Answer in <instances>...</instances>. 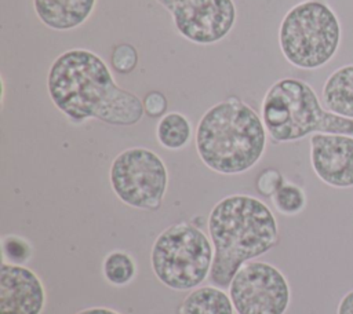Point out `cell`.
<instances>
[{"label":"cell","mask_w":353,"mask_h":314,"mask_svg":"<svg viewBox=\"0 0 353 314\" xmlns=\"http://www.w3.org/2000/svg\"><path fill=\"white\" fill-rule=\"evenodd\" d=\"M109 182L116 197L128 207L156 211L168 186V171L161 157L146 147L120 151L109 168Z\"/></svg>","instance_id":"7"},{"label":"cell","mask_w":353,"mask_h":314,"mask_svg":"<svg viewBox=\"0 0 353 314\" xmlns=\"http://www.w3.org/2000/svg\"><path fill=\"white\" fill-rule=\"evenodd\" d=\"M47 91L55 107L77 124L95 118L109 125L130 127L145 113L139 96L121 88L106 62L85 48L63 51L52 61Z\"/></svg>","instance_id":"1"},{"label":"cell","mask_w":353,"mask_h":314,"mask_svg":"<svg viewBox=\"0 0 353 314\" xmlns=\"http://www.w3.org/2000/svg\"><path fill=\"white\" fill-rule=\"evenodd\" d=\"M74 314H120L116 310L108 308V307H88L84 310H80Z\"/></svg>","instance_id":"22"},{"label":"cell","mask_w":353,"mask_h":314,"mask_svg":"<svg viewBox=\"0 0 353 314\" xmlns=\"http://www.w3.org/2000/svg\"><path fill=\"white\" fill-rule=\"evenodd\" d=\"M138 63V51L130 43H119L112 48L110 52V66L117 73L128 74Z\"/></svg>","instance_id":"18"},{"label":"cell","mask_w":353,"mask_h":314,"mask_svg":"<svg viewBox=\"0 0 353 314\" xmlns=\"http://www.w3.org/2000/svg\"><path fill=\"white\" fill-rule=\"evenodd\" d=\"M284 183L283 175L273 168H268L259 174L256 178V190L262 196L272 197Z\"/></svg>","instance_id":"19"},{"label":"cell","mask_w":353,"mask_h":314,"mask_svg":"<svg viewBox=\"0 0 353 314\" xmlns=\"http://www.w3.org/2000/svg\"><path fill=\"white\" fill-rule=\"evenodd\" d=\"M272 201L280 213L292 216L305 208L306 196L298 185L284 182L281 187L272 196Z\"/></svg>","instance_id":"17"},{"label":"cell","mask_w":353,"mask_h":314,"mask_svg":"<svg viewBox=\"0 0 353 314\" xmlns=\"http://www.w3.org/2000/svg\"><path fill=\"white\" fill-rule=\"evenodd\" d=\"M142 105L145 114H148L149 117H163L167 110V98L160 91H150L145 95Z\"/></svg>","instance_id":"20"},{"label":"cell","mask_w":353,"mask_h":314,"mask_svg":"<svg viewBox=\"0 0 353 314\" xmlns=\"http://www.w3.org/2000/svg\"><path fill=\"white\" fill-rule=\"evenodd\" d=\"M321 99L327 110L353 120V63L338 67L327 77Z\"/></svg>","instance_id":"13"},{"label":"cell","mask_w":353,"mask_h":314,"mask_svg":"<svg viewBox=\"0 0 353 314\" xmlns=\"http://www.w3.org/2000/svg\"><path fill=\"white\" fill-rule=\"evenodd\" d=\"M97 0H33L40 22L58 32H68L83 25L92 14Z\"/></svg>","instance_id":"12"},{"label":"cell","mask_w":353,"mask_h":314,"mask_svg":"<svg viewBox=\"0 0 353 314\" xmlns=\"http://www.w3.org/2000/svg\"><path fill=\"white\" fill-rule=\"evenodd\" d=\"M102 273L108 282L121 286L131 282L137 274V266L131 255L123 251L108 253L102 262Z\"/></svg>","instance_id":"16"},{"label":"cell","mask_w":353,"mask_h":314,"mask_svg":"<svg viewBox=\"0 0 353 314\" xmlns=\"http://www.w3.org/2000/svg\"><path fill=\"white\" fill-rule=\"evenodd\" d=\"M310 164L325 185L353 187V136L321 132L310 135Z\"/></svg>","instance_id":"10"},{"label":"cell","mask_w":353,"mask_h":314,"mask_svg":"<svg viewBox=\"0 0 353 314\" xmlns=\"http://www.w3.org/2000/svg\"><path fill=\"white\" fill-rule=\"evenodd\" d=\"M172 17L176 32L199 45L223 40L233 29L237 10L233 0H156Z\"/></svg>","instance_id":"9"},{"label":"cell","mask_w":353,"mask_h":314,"mask_svg":"<svg viewBox=\"0 0 353 314\" xmlns=\"http://www.w3.org/2000/svg\"><path fill=\"white\" fill-rule=\"evenodd\" d=\"M262 117L237 96L205 110L194 134L196 150L205 167L222 175L251 169L266 149Z\"/></svg>","instance_id":"3"},{"label":"cell","mask_w":353,"mask_h":314,"mask_svg":"<svg viewBox=\"0 0 353 314\" xmlns=\"http://www.w3.org/2000/svg\"><path fill=\"white\" fill-rule=\"evenodd\" d=\"M336 314H353V289L343 295L336 307Z\"/></svg>","instance_id":"21"},{"label":"cell","mask_w":353,"mask_h":314,"mask_svg":"<svg viewBox=\"0 0 353 314\" xmlns=\"http://www.w3.org/2000/svg\"><path fill=\"white\" fill-rule=\"evenodd\" d=\"M214 247L194 224L181 222L164 229L153 242L150 264L157 280L174 291L197 288L210 277Z\"/></svg>","instance_id":"6"},{"label":"cell","mask_w":353,"mask_h":314,"mask_svg":"<svg viewBox=\"0 0 353 314\" xmlns=\"http://www.w3.org/2000/svg\"><path fill=\"white\" fill-rule=\"evenodd\" d=\"M261 117L274 142H294L319 132L353 136V120L327 110L312 85L299 78L273 83L262 99Z\"/></svg>","instance_id":"4"},{"label":"cell","mask_w":353,"mask_h":314,"mask_svg":"<svg viewBox=\"0 0 353 314\" xmlns=\"http://www.w3.org/2000/svg\"><path fill=\"white\" fill-rule=\"evenodd\" d=\"M46 291L30 269L3 262L0 267V314H41Z\"/></svg>","instance_id":"11"},{"label":"cell","mask_w":353,"mask_h":314,"mask_svg":"<svg viewBox=\"0 0 353 314\" xmlns=\"http://www.w3.org/2000/svg\"><path fill=\"white\" fill-rule=\"evenodd\" d=\"M192 124L189 118L179 112H170L160 117L156 127L159 143L168 150L185 147L192 138Z\"/></svg>","instance_id":"15"},{"label":"cell","mask_w":353,"mask_h":314,"mask_svg":"<svg viewBox=\"0 0 353 314\" xmlns=\"http://www.w3.org/2000/svg\"><path fill=\"white\" fill-rule=\"evenodd\" d=\"M179 314H234L230 296L215 285L192 289L179 306Z\"/></svg>","instance_id":"14"},{"label":"cell","mask_w":353,"mask_h":314,"mask_svg":"<svg viewBox=\"0 0 353 314\" xmlns=\"http://www.w3.org/2000/svg\"><path fill=\"white\" fill-rule=\"evenodd\" d=\"M341 23L334 10L321 0L292 6L279 28L283 56L295 67L313 70L328 63L341 44Z\"/></svg>","instance_id":"5"},{"label":"cell","mask_w":353,"mask_h":314,"mask_svg":"<svg viewBox=\"0 0 353 314\" xmlns=\"http://www.w3.org/2000/svg\"><path fill=\"white\" fill-rule=\"evenodd\" d=\"M228 289L237 314H284L291 300V289L284 274L261 260L243 264Z\"/></svg>","instance_id":"8"},{"label":"cell","mask_w":353,"mask_h":314,"mask_svg":"<svg viewBox=\"0 0 353 314\" xmlns=\"http://www.w3.org/2000/svg\"><path fill=\"white\" fill-rule=\"evenodd\" d=\"M207 229L214 247L210 281L222 289L229 288L243 264L269 252L279 241L273 212L248 194L219 200L210 211Z\"/></svg>","instance_id":"2"}]
</instances>
